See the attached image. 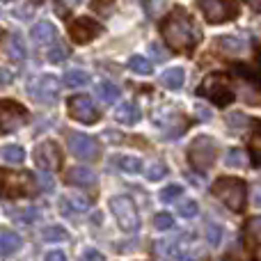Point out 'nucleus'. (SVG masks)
Masks as SVG:
<instances>
[{
	"label": "nucleus",
	"instance_id": "obj_8",
	"mask_svg": "<svg viewBox=\"0 0 261 261\" xmlns=\"http://www.w3.org/2000/svg\"><path fill=\"white\" fill-rule=\"evenodd\" d=\"M60 87L62 85H60L58 78L46 73V76H39V78H35V81H30L28 94H30L35 101H39V103H53V101L60 96Z\"/></svg>",
	"mask_w": 261,
	"mask_h": 261
},
{
	"label": "nucleus",
	"instance_id": "obj_11",
	"mask_svg": "<svg viewBox=\"0 0 261 261\" xmlns=\"http://www.w3.org/2000/svg\"><path fill=\"white\" fill-rule=\"evenodd\" d=\"M69 149H71V153L76 158H81V161H92V158H96V153H99V144H96V140L92 138V135H85V133H69Z\"/></svg>",
	"mask_w": 261,
	"mask_h": 261
},
{
	"label": "nucleus",
	"instance_id": "obj_25",
	"mask_svg": "<svg viewBox=\"0 0 261 261\" xmlns=\"http://www.w3.org/2000/svg\"><path fill=\"white\" fill-rule=\"evenodd\" d=\"M64 83H67V87H85L90 83V73L81 71V69H71L64 76Z\"/></svg>",
	"mask_w": 261,
	"mask_h": 261
},
{
	"label": "nucleus",
	"instance_id": "obj_5",
	"mask_svg": "<svg viewBox=\"0 0 261 261\" xmlns=\"http://www.w3.org/2000/svg\"><path fill=\"white\" fill-rule=\"evenodd\" d=\"M110 211H113L117 225L122 227V231H126V234L138 231L140 213H138V206H135V202L130 197H126V195H117V197H113L110 199Z\"/></svg>",
	"mask_w": 261,
	"mask_h": 261
},
{
	"label": "nucleus",
	"instance_id": "obj_43",
	"mask_svg": "<svg viewBox=\"0 0 261 261\" xmlns=\"http://www.w3.org/2000/svg\"><path fill=\"white\" fill-rule=\"evenodd\" d=\"M252 204L261 208V184H257V186L252 188Z\"/></svg>",
	"mask_w": 261,
	"mask_h": 261
},
{
	"label": "nucleus",
	"instance_id": "obj_27",
	"mask_svg": "<svg viewBox=\"0 0 261 261\" xmlns=\"http://www.w3.org/2000/svg\"><path fill=\"white\" fill-rule=\"evenodd\" d=\"M250 151H252V161L254 165L261 167V124H257L252 138H250Z\"/></svg>",
	"mask_w": 261,
	"mask_h": 261
},
{
	"label": "nucleus",
	"instance_id": "obj_41",
	"mask_svg": "<svg viewBox=\"0 0 261 261\" xmlns=\"http://www.w3.org/2000/svg\"><path fill=\"white\" fill-rule=\"evenodd\" d=\"M81 261H106L103 254L96 252V250H85V254L81 257Z\"/></svg>",
	"mask_w": 261,
	"mask_h": 261
},
{
	"label": "nucleus",
	"instance_id": "obj_15",
	"mask_svg": "<svg viewBox=\"0 0 261 261\" xmlns=\"http://www.w3.org/2000/svg\"><path fill=\"white\" fill-rule=\"evenodd\" d=\"M64 179H67V184H69V186H78V188H90V186H94V184H96L94 172H92L90 167H83V165L67 170Z\"/></svg>",
	"mask_w": 261,
	"mask_h": 261
},
{
	"label": "nucleus",
	"instance_id": "obj_22",
	"mask_svg": "<svg viewBox=\"0 0 261 261\" xmlns=\"http://www.w3.org/2000/svg\"><path fill=\"white\" fill-rule=\"evenodd\" d=\"M156 254L165 261H172L174 257H179V241H158Z\"/></svg>",
	"mask_w": 261,
	"mask_h": 261
},
{
	"label": "nucleus",
	"instance_id": "obj_26",
	"mask_svg": "<svg viewBox=\"0 0 261 261\" xmlns=\"http://www.w3.org/2000/svg\"><path fill=\"white\" fill-rule=\"evenodd\" d=\"M225 165L227 167H245L248 165V156L241 149H229L225 156Z\"/></svg>",
	"mask_w": 261,
	"mask_h": 261
},
{
	"label": "nucleus",
	"instance_id": "obj_30",
	"mask_svg": "<svg viewBox=\"0 0 261 261\" xmlns=\"http://www.w3.org/2000/svg\"><path fill=\"white\" fill-rule=\"evenodd\" d=\"M62 206L71 208V211H87V208H90V199L81 197V195H69V197L62 202Z\"/></svg>",
	"mask_w": 261,
	"mask_h": 261
},
{
	"label": "nucleus",
	"instance_id": "obj_9",
	"mask_svg": "<svg viewBox=\"0 0 261 261\" xmlns=\"http://www.w3.org/2000/svg\"><path fill=\"white\" fill-rule=\"evenodd\" d=\"M32 158H35L37 167L44 172H55L62 167V149H60L58 142H53V140H46V142L37 144Z\"/></svg>",
	"mask_w": 261,
	"mask_h": 261
},
{
	"label": "nucleus",
	"instance_id": "obj_13",
	"mask_svg": "<svg viewBox=\"0 0 261 261\" xmlns=\"http://www.w3.org/2000/svg\"><path fill=\"white\" fill-rule=\"evenodd\" d=\"M101 32V25L96 21H92V18H76V21L71 23V28H69V35H71V39L76 41V44H87V41H92L94 37H99Z\"/></svg>",
	"mask_w": 261,
	"mask_h": 261
},
{
	"label": "nucleus",
	"instance_id": "obj_20",
	"mask_svg": "<svg viewBox=\"0 0 261 261\" xmlns=\"http://www.w3.org/2000/svg\"><path fill=\"white\" fill-rule=\"evenodd\" d=\"M18 248H21V236L14 234V231H0V259L9 257Z\"/></svg>",
	"mask_w": 261,
	"mask_h": 261
},
{
	"label": "nucleus",
	"instance_id": "obj_48",
	"mask_svg": "<svg viewBox=\"0 0 261 261\" xmlns=\"http://www.w3.org/2000/svg\"><path fill=\"white\" fill-rule=\"evenodd\" d=\"M257 261H259V259H257Z\"/></svg>",
	"mask_w": 261,
	"mask_h": 261
},
{
	"label": "nucleus",
	"instance_id": "obj_23",
	"mask_svg": "<svg viewBox=\"0 0 261 261\" xmlns=\"http://www.w3.org/2000/svg\"><path fill=\"white\" fill-rule=\"evenodd\" d=\"M115 163H117V167L122 172H126V174H138V172L142 170V161L135 156H119V158H115Z\"/></svg>",
	"mask_w": 261,
	"mask_h": 261
},
{
	"label": "nucleus",
	"instance_id": "obj_24",
	"mask_svg": "<svg viewBox=\"0 0 261 261\" xmlns=\"http://www.w3.org/2000/svg\"><path fill=\"white\" fill-rule=\"evenodd\" d=\"M128 69L133 73H138V76H149V73L153 71L151 62H149L147 58H142V55H133V58L128 60Z\"/></svg>",
	"mask_w": 261,
	"mask_h": 261
},
{
	"label": "nucleus",
	"instance_id": "obj_32",
	"mask_svg": "<svg viewBox=\"0 0 261 261\" xmlns=\"http://www.w3.org/2000/svg\"><path fill=\"white\" fill-rule=\"evenodd\" d=\"M153 225H156L158 231H165V229H172L174 227V218L170 216V213H156V218H153Z\"/></svg>",
	"mask_w": 261,
	"mask_h": 261
},
{
	"label": "nucleus",
	"instance_id": "obj_12",
	"mask_svg": "<svg viewBox=\"0 0 261 261\" xmlns=\"http://www.w3.org/2000/svg\"><path fill=\"white\" fill-rule=\"evenodd\" d=\"M197 5H199V9H202V14L206 16L208 23L229 21V18L236 14V9L231 7L227 0H197Z\"/></svg>",
	"mask_w": 261,
	"mask_h": 261
},
{
	"label": "nucleus",
	"instance_id": "obj_37",
	"mask_svg": "<svg viewBox=\"0 0 261 261\" xmlns=\"http://www.w3.org/2000/svg\"><path fill=\"white\" fill-rule=\"evenodd\" d=\"M239 71H241V73H245V76H248L250 81H257L259 85H261V50H259V58H257V62H254L252 71H248V69H243V67H239Z\"/></svg>",
	"mask_w": 261,
	"mask_h": 261
},
{
	"label": "nucleus",
	"instance_id": "obj_3",
	"mask_svg": "<svg viewBox=\"0 0 261 261\" xmlns=\"http://www.w3.org/2000/svg\"><path fill=\"white\" fill-rule=\"evenodd\" d=\"M211 193L225 204L227 208L241 213L245 208V199H248V186L243 179H236V176H220V179L213 184Z\"/></svg>",
	"mask_w": 261,
	"mask_h": 261
},
{
	"label": "nucleus",
	"instance_id": "obj_21",
	"mask_svg": "<svg viewBox=\"0 0 261 261\" xmlns=\"http://www.w3.org/2000/svg\"><path fill=\"white\" fill-rule=\"evenodd\" d=\"M119 94H122V90L110 81H103L96 85V96H99L103 103H115V101L119 99Z\"/></svg>",
	"mask_w": 261,
	"mask_h": 261
},
{
	"label": "nucleus",
	"instance_id": "obj_29",
	"mask_svg": "<svg viewBox=\"0 0 261 261\" xmlns=\"http://www.w3.org/2000/svg\"><path fill=\"white\" fill-rule=\"evenodd\" d=\"M176 213H179L181 218H195L199 213V206L195 199H181V202L176 204Z\"/></svg>",
	"mask_w": 261,
	"mask_h": 261
},
{
	"label": "nucleus",
	"instance_id": "obj_33",
	"mask_svg": "<svg viewBox=\"0 0 261 261\" xmlns=\"http://www.w3.org/2000/svg\"><path fill=\"white\" fill-rule=\"evenodd\" d=\"M44 239L50 241V243H58V241H64V239H67V231H64L62 227H58V225L46 227V229H44Z\"/></svg>",
	"mask_w": 261,
	"mask_h": 261
},
{
	"label": "nucleus",
	"instance_id": "obj_1",
	"mask_svg": "<svg viewBox=\"0 0 261 261\" xmlns=\"http://www.w3.org/2000/svg\"><path fill=\"white\" fill-rule=\"evenodd\" d=\"M161 35H163V41L172 50H179V53L193 50L199 44V39H202V32H199L197 23L193 21V16L186 9H174L161 23Z\"/></svg>",
	"mask_w": 261,
	"mask_h": 261
},
{
	"label": "nucleus",
	"instance_id": "obj_4",
	"mask_svg": "<svg viewBox=\"0 0 261 261\" xmlns=\"http://www.w3.org/2000/svg\"><path fill=\"white\" fill-rule=\"evenodd\" d=\"M197 94L216 103L218 108H225L234 101V90H231V81L225 73H208L197 87Z\"/></svg>",
	"mask_w": 261,
	"mask_h": 261
},
{
	"label": "nucleus",
	"instance_id": "obj_16",
	"mask_svg": "<svg viewBox=\"0 0 261 261\" xmlns=\"http://www.w3.org/2000/svg\"><path fill=\"white\" fill-rule=\"evenodd\" d=\"M30 37H32V39H35L39 46H48V44H53V41L58 39V30H55L53 23L39 21V23H35V25H32Z\"/></svg>",
	"mask_w": 261,
	"mask_h": 261
},
{
	"label": "nucleus",
	"instance_id": "obj_2",
	"mask_svg": "<svg viewBox=\"0 0 261 261\" xmlns=\"http://www.w3.org/2000/svg\"><path fill=\"white\" fill-rule=\"evenodd\" d=\"M39 193V179L32 172H12L0 167V197L21 199L35 197Z\"/></svg>",
	"mask_w": 261,
	"mask_h": 261
},
{
	"label": "nucleus",
	"instance_id": "obj_10",
	"mask_svg": "<svg viewBox=\"0 0 261 261\" xmlns=\"http://www.w3.org/2000/svg\"><path fill=\"white\" fill-rule=\"evenodd\" d=\"M67 110L76 122H83V124H94L99 119V110H96L94 101L85 94H76L67 101Z\"/></svg>",
	"mask_w": 261,
	"mask_h": 261
},
{
	"label": "nucleus",
	"instance_id": "obj_19",
	"mask_svg": "<svg viewBox=\"0 0 261 261\" xmlns=\"http://www.w3.org/2000/svg\"><path fill=\"white\" fill-rule=\"evenodd\" d=\"M216 46L227 55H239L245 50V41L241 37H231V35H225V37H218L216 39Z\"/></svg>",
	"mask_w": 261,
	"mask_h": 261
},
{
	"label": "nucleus",
	"instance_id": "obj_34",
	"mask_svg": "<svg viewBox=\"0 0 261 261\" xmlns=\"http://www.w3.org/2000/svg\"><path fill=\"white\" fill-rule=\"evenodd\" d=\"M181 193H184V188H181V186H167V188H163L161 190V199L165 204H170V202H174L176 197H181Z\"/></svg>",
	"mask_w": 261,
	"mask_h": 261
},
{
	"label": "nucleus",
	"instance_id": "obj_6",
	"mask_svg": "<svg viewBox=\"0 0 261 261\" xmlns=\"http://www.w3.org/2000/svg\"><path fill=\"white\" fill-rule=\"evenodd\" d=\"M216 142L208 135H199L188 147V161L197 172H208L216 163Z\"/></svg>",
	"mask_w": 261,
	"mask_h": 261
},
{
	"label": "nucleus",
	"instance_id": "obj_45",
	"mask_svg": "<svg viewBox=\"0 0 261 261\" xmlns=\"http://www.w3.org/2000/svg\"><path fill=\"white\" fill-rule=\"evenodd\" d=\"M9 83H12V73H9L7 69H0V87L9 85Z\"/></svg>",
	"mask_w": 261,
	"mask_h": 261
},
{
	"label": "nucleus",
	"instance_id": "obj_7",
	"mask_svg": "<svg viewBox=\"0 0 261 261\" xmlns=\"http://www.w3.org/2000/svg\"><path fill=\"white\" fill-rule=\"evenodd\" d=\"M28 122V110L16 101H0V135L12 133Z\"/></svg>",
	"mask_w": 261,
	"mask_h": 261
},
{
	"label": "nucleus",
	"instance_id": "obj_31",
	"mask_svg": "<svg viewBox=\"0 0 261 261\" xmlns=\"http://www.w3.org/2000/svg\"><path fill=\"white\" fill-rule=\"evenodd\" d=\"M245 234H248V241L252 245H261V218H254V220L248 222Z\"/></svg>",
	"mask_w": 261,
	"mask_h": 261
},
{
	"label": "nucleus",
	"instance_id": "obj_36",
	"mask_svg": "<svg viewBox=\"0 0 261 261\" xmlns=\"http://www.w3.org/2000/svg\"><path fill=\"white\" fill-rule=\"evenodd\" d=\"M67 55H69V50L64 48L62 44H53V48L48 50V60H50V62H55V64L64 62V60H67Z\"/></svg>",
	"mask_w": 261,
	"mask_h": 261
},
{
	"label": "nucleus",
	"instance_id": "obj_28",
	"mask_svg": "<svg viewBox=\"0 0 261 261\" xmlns=\"http://www.w3.org/2000/svg\"><path fill=\"white\" fill-rule=\"evenodd\" d=\"M3 158L7 163H23L25 161V151H23L18 144H9V147H3Z\"/></svg>",
	"mask_w": 261,
	"mask_h": 261
},
{
	"label": "nucleus",
	"instance_id": "obj_40",
	"mask_svg": "<svg viewBox=\"0 0 261 261\" xmlns=\"http://www.w3.org/2000/svg\"><path fill=\"white\" fill-rule=\"evenodd\" d=\"M206 239H208V243H211V245H218V243H220V239H222V229L218 225H208Z\"/></svg>",
	"mask_w": 261,
	"mask_h": 261
},
{
	"label": "nucleus",
	"instance_id": "obj_47",
	"mask_svg": "<svg viewBox=\"0 0 261 261\" xmlns=\"http://www.w3.org/2000/svg\"><path fill=\"white\" fill-rule=\"evenodd\" d=\"M35 3H39V0H35Z\"/></svg>",
	"mask_w": 261,
	"mask_h": 261
},
{
	"label": "nucleus",
	"instance_id": "obj_18",
	"mask_svg": "<svg viewBox=\"0 0 261 261\" xmlns=\"http://www.w3.org/2000/svg\"><path fill=\"white\" fill-rule=\"evenodd\" d=\"M115 119L124 126H133V124L140 122V110L135 103H122L117 110H115Z\"/></svg>",
	"mask_w": 261,
	"mask_h": 261
},
{
	"label": "nucleus",
	"instance_id": "obj_46",
	"mask_svg": "<svg viewBox=\"0 0 261 261\" xmlns=\"http://www.w3.org/2000/svg\"><path fill=\"white\" fill-rule=\"evenodd\" d=\"M245 3H248L254 12H261V0H245Z\"/></svg>",
	"mask_w": 261,
	"mask_h": 261
},
{
	"label": "nucleus",
	"instance_id": "obj_44",
	"mask_svg": "<svg viewBox=\"0 0 261 261\" xmlns=\"http://www.w3.org/2000/svg\"><path fill=\"white\" fill-rule=\"evenodd\" d=\"M44 261H67V257H64L60 250H53V252H48L46 254V259Z\"/></svg>",
	"mask_w": 261,
	"mask_h": 261
},
{
	"label": "nucleus",
	"instance_id": "obj_14",
	"mask_svg": "<svg viewBox=\"0 0 261 261\" xmlns=\"http://www.w3.org/2000/svg\"><path fill=\"white\" fill-rule=\"evenodd\" d=\"M0 53L12 62H21V60H25V44L18 35H5L0 39Z\"/></svg>",
	"mask_w": 261,
	"mask_h": 261
},
{
	"label": "nucleus",
	"instance_id": "obj_17",
	"mask_svg": "<svg viewBox=\"0 0 261 261\" xmlns=\"http://www.w3.org/2000/svg\"><path fill=\"white\" fill-rule=\"evenodd\" d=\"M184 81H186V71L181 67H172V69H167V71L161 73V83H163V87H167V90H181V87H184Z\"/></svg>",
	"mask_w": 261,
	"mask_h": 261
},
{
	"label": "nucleus",
	"instance_id": "obj_39",
	"mask_svg": "<svg viewBox=\"0 0 261 261\" xmlns=\"http://www.w3.org/2000/svg\"><path fill=\"white\" fill-rule=\"evenodd\" d=\"M227 124H229L231 128H243L245 124H248V117H245L243 113H234V115L227 117Z\"/></svg>",
	"mask_w": 261,
	"mask_h": 261
},
{
	"label": "nucleus",
	"instance_id": "obj_38",
	"mask_svg": "<svg viewBox=\"0 0 261 261\" xmlns=\"http://www.w3.org/2000/svg\"><path fill=\"white\" fill-rule=\"evenodd\" d=\"M115 7V0H92V9L96 14H110Z\"/></svg>",
	"mask_w": 261,
	"mask_h": 261
},
{
	"label": "nucleus",
	"instance_id": "obj_35",
	"mask_svg": "<svg viewBox=\"0 0 261 261\" xmlns=\"http://www.w3.org/2000/svg\"><path fill=\"white\" fill-rule=\"evenodd\" d=\"M165 174H167V165H165V163H153V165L147 170V179L149 181H158V179H163Z\"/></svg>",
	"mask_w": 261,
	"mask_h": 261
},
{
	"label": "nucleus",
	"instance_id": "obj_42",
	"mask_svg": "<svg viewBox=\"0 0 261 261\" xmlns=\"http://www.w3.org/2000/svg\"><path fill=\"white\" fill-rule=\"evenodd\" d=\"M149 50H151V55L153 58H158V60H165L167 58V53L161 48V46H156V44H149Z\"/></svg>",
	"mask_w": 261,
	"mask_h": 261
}]
</instances>
